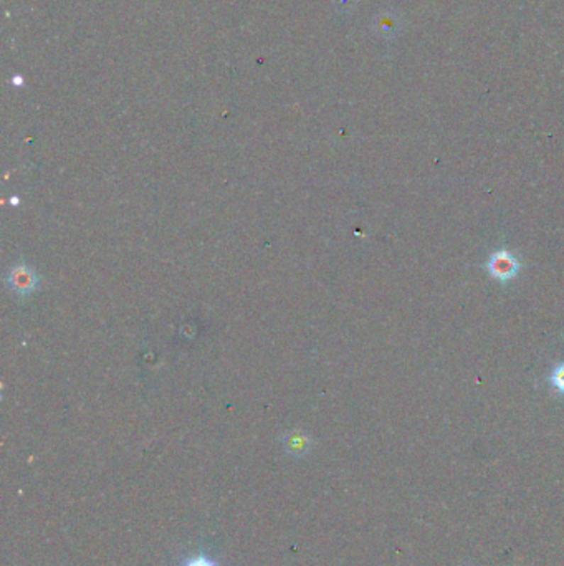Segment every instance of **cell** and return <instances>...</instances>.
Returning <instances> with one entry per match:
<instances>
[{
	"mask_svg": "<svg viewBox=\"0 0 564 566\" xmlns=\"http://www.w3.org/2000/svg\"><path fill=\"white\" fill-rule=\"evenodd\" d=\"M184 566H219V565L212 558H209V556L201 553L197 556H192V558H189L187 563Z\"/></svg>",
	"mask_w": 564,
	"mask_h": 566,
	"instance_id": "277c9868",
	"label": "cell"
},
{
	"mask_svg": "<svg viewBox=\"0 0 564 566\" xmlns=\"http://www.w3.org/2000/svg\"><path fill=\"white\" fill-rule=\"evenodd\" d=\"M487 268L493 278H497L500 282H507L515 277L518 270H520V262L508 250H500L490 257Z\"/></svg>",
	"mask_w": 564,
	"mask_h": 566,
	"instance_id": "6da1fadb",
	"label": "cell"
},
{
	"mask_svg": "<svg viewBox=\"0 0 564 566\" xmlns=\"http://www.w3.org/2000/svg\"><path fill=\"white\" fill-rule=\"evenodd\" d=\"M284 445H287L288 452H292V454L302 455L308 452L309 440H308V437H304V435H289L287 442H284Z\"/></svg>",
	"mask_w": 564,
	"mask_h": 566,
	"instance_id": "7a4b0ae2",
	"label": "cell"
},
{
	"mask_svg": "<svg viewBox=\"0 0 564 566\" xmlns=\"http://www.w3.org/2000/svg\"><path fill=\"white\" fill-rule=\"evenodd\" d=\"M13 283H15V287H17V288L22 287L23 290H28V287L32 285V280L28 278L27 272H22V273H18V275L13 278Z\"/></svg>",
	"mask_w": 564,
	"mask_h": 566,
	"instance_id": "5b68a950",
	"label": "cell"
},
{
	"mask_svg": "<svg viewBox=\"0 0 564 566\" xmlns=\"http://www.w3.org/2000/svg\"><path fill=\"white\" fill-rule=\"evenodd\" d=\"M551 382H553V386H555L558 391L563 392V394H564V362H563V365L558 366L555 371H553Z\"/></svg>",
	"mask_w": 564,
	"mask_h": 566,
	"instance_id": "3957f363",
	"label": "cell"
}]
</instances>
